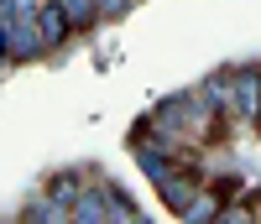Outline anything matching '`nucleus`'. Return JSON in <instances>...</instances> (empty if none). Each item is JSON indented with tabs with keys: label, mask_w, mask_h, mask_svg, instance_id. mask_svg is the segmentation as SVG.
Segmentation results:
<instances>
[{
	"label": "nucleus",
	"mask_w": 261,
	"mask_h": 224,
	"mask_svg": "<svg viewBox=\"0 0 261 224\" xmlns=\"http://www.w3.org/2000/svg\"><path fill=\"white\" fill-rule=\"evenodd\" d=\"M225 125H230V120L209 104L204 89H188V94H183V141H188V146H209V141H220Z\"/></svg>",
	"instance_id": "obj_1"
},
{
	"label": "nucleus",
	"mask_w": 261,
	"mask_h": 224,
	"mask_svg": "<svg viewBox=\"0 0 261 224\" xmlns=\"http://www.w3.org/2000/svg\"><path fill=\"white\" fill-rule=\"evenodd\" d=\"M230 89H235L230 125L261 130V63H241V68H230Z\"/></svg>",
	"instance_id": "obj_2"
},
{
	"label": "nucleus",
	"mask_w": 261,
	"mask_h": 224,
	"mask_svg": "<svg viewBox=\"0 0 261 224\" xmlns=\"http://www.w3.org/2000/svg\"><path fill=\"white\" fill-rule=\"evenodd\" d=\"M0 26H6V58L11 63H32V58L47 52V37L37 26V11L32 16H11V21H0Z\"/></svg>",
	"instance_id": "obj_3"
},
{
	"label": "nucleus",
	"mask_w": 261,
	"mask_h": 224,
	"mask_svg": "<svg viewBox=\"0 0 261 224\" xmlns=\"http://www.w3.org/2000/svg\"><path fill=\"white\" fill-rule=\"evenodd\" d=\"M68 224H110V193H105V183H84V193L68 204Z\"/></svg>",
	"instance_id": "obj_4"
},
{
	"label": "nucleus",
	"mask_w": 261,
	"mask_h": 224,
	"mask_svg": "<svg viewBox=\"0 0 261 224\" xmlns=\"http://www.w3.org/2000/svg\"><path fill=\"white\" fill-rule=\"evenodd\" d=\"M199 188H204V177H199V172H183V167H178V172H167L162 183H157V198H162V209L183 214V209L193 204V193H199Z\"/></svg>",
	"instance_id": "obj_5"
},
{
	"label": "nucleus",
	"mask_w": 261,
	"mask_h": 224,
	"mask_svg": "<svg viewBox=\"0 0 261 224\" xmlns=\"http://www.w3.org/2000/svg\"><path fill=\"white\" fill-rule=\"evenodd\" d=\"M37 26H42V37H47V47H63V42L73 37V21H68V11H63L58 0H42L37 6Z\"/></svg>",
	"instance_id": "obj_6"
},
{
	"label": "nucleus",
	"mask_w": 261,
	"mask_h": 224,
	"mask_svg": "<svg viewBox=\"0 0 261 224\" xmlns=\"http://www.w3.org/2000/svg\"><path fill=\"white\" fill-rule=\"evenodd\" d=\"M84 183H89V177H84V172H53L47 183H42V193H47V198H53L58 209H68L73 198L84 193Z\"/></svg>",
	"instance_id": "obj_7"
},
{
	"label": "nucleus",
	"mask_w": 261,
	"mask_h": 224,
	"mask_svg": "<svg viewBox=\"0 0 261 224\" xmlns=\"http://www.w3.org/2000/svg\"><path fill=\"white\" fill-rule=\"evenodd\" d=\"M105 193H110V224H151V214H141L136 198H130L120 183H105Z\"/></svg>",
	"instance_id": "obj_8"
},
{
	"label": "nucleus",
	"mask_w": 261,
	"mask_h": 224,
	"mask_svg": "<svg viewBox=\"0 0 261 224\" xmlns=\"http://www.w3.org/2000/svg\"><path fill=\"white\" fill-rule=\"evenodd\" d=\"M220 209H225V198H220V193H214V188L204 183L199 193H193V204H188L178 219H183V224H214V214H220Z\"/></svg>",
	"instance_id": "obj_9"
},
{
	"label": "nucleus",
	"mask_w": 261,
	"mask_h": 224,
	"mask_svg": "<svg viewBox=\"0 0 261 224\" xmlns=\"http://www.w3.org/2000/svg\"><path fill=\"white\" fill-rule=\"evenodd\" d=\"M214 224H261V209H256L251 198L241 193V198H230V204L214 214Z\"/></svg>",
	"instance_id": "obj_10"
},
{
	"label": "nucleus",
	"mask_w": 261,
	"mask_h": 224,
	"mask_svg": "<svg viewBox=\"0 0 261 224\" xmlns=\"http://www.w3.org/2000/svg\"><path fill=\"white\" fill-rule=\"evenodd\" d=\"M125 11H130V0H99V21H115Z\"/></svg>",
	"instance_id": "obj_11"
},
{
	"label": "nucleus",
	"mask_w": 261,
	"mask_h": 224,
	"mask_svg": "<svg viewBox=\"0 0 261 224\" xmlns=\"http://www.w3.org/2000/svg\"><path fill=\"white\" fill-rule=\"evenodd\" d=\"M0 58H6V26H0Z\"/></svg>",
	"instance_id": "obj_12"
}]
</instances>
